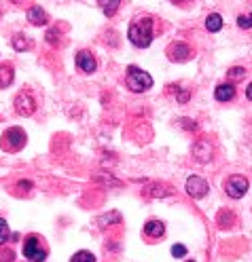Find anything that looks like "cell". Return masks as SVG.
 Returning <instances> with one entry per match:
<instances>
[{
    "label": "cell",
    "mask_w": 252,
    "mask_h": 262,
    "mask_svg": "<svg viewBox=\"0 0 252 262\" xmlns=\"http://www.w3.org/2000/svg\"><path fill=\"white\" fill-rule=\"evenodd\" d=\"M127 36L136 47H142V49L148 47L150 40H153V22H150L148 17L138 19V22H134L132 26H129Z\"/></svg>",
    "instance_id": "6da1fadb"
},
{
    "label": "cell",
    "mask_w": 252,
    "mask_h": 262,
    "mask_svg": "<svg viewBox=\"0 0 252 262\" xmlns=\"http://www.w3.org/2000/svg\"><path fill=\"white\" fill-rule=\"evenodd\" d=\"M125 83H127V87L132 89V91L142 93V91H146V89L153 87V78H150V74L144 72V70H140V68H136V66H129V68H127Z\"/></svg>",
    "instance_id": "7a4b0ae2"
},
{
    "label": "cell",
    "mask_w": 252,
    "mask_h": 262,
    "mask_svg": "<svg viewBox=\"0 0 252 262\" xmlns=\"http://www.w3.org/2000/svg\"><path fill=\"white\" fill-rule=\"evenodd\" d=\"M24 144H26V134L22 129L13 127V129L5 131V136H3V148L5 150H19Z\"/></svg>",
    "instance_id": "3957f363"
},
{
    "label": "cell",
    "mask_w": 252,
    "mask_h": 262,
    "mask_svg": "<svg viewBox=\"0 0 252 262\" xmlns=\"http://www.w3.org/2000/svg\"><path fill=\"white\" fill-rule=\"evenodd\" d=\"M225 188H227V195L231 199H241V197L248 193V180L244 176H231L227 180Z\"/></svg>",
    "instance_id": "277c9868"
},
{
    "label": "cell",
    "mask_w": 252,
    "mask_h": 262,
    "mask_svg": "<svg viewBox=\"0 0 252 262\" xmlns=\"http://www.w3.org/2000/svg\"><path fill=\"white\" fill-rule=\"evenodd\" d=\"M24 256L30 258L32 262H43V260H45L47 251L40 247L38 237H28V239H26V243H24Z\"/></svg>",
    "instance_id": "5b68a950"
},
{
    "label": "cell",
    "mask_w": 252,
    "mask_h": 262,
    "mask_svg": "<svg viewBox=\"0 0 252 262\" xmlns=\"http://www.w3.org/2000/svg\"><path fill=\"white\" fill-rule=\"evenodd\" d=\"M187 193L193 199H201L208 193V182H206V180H201V178H197V176H191L187 180Z\"/></svg>",
    "instance_id": "8992f818"
},
{
    "label": "cell",
    "mask_w": 252,
    "mask_h": 262,
    "mask_svg": "<svg viewBox=\"0 0 252 262\" xmlns=\"http://www.w3.org/2000/svg\"><path fill=\"white\" fill-rule=\"evenodd\" d=\"M15 110H17L19 114L28 116V114H32L34 110H36V102L32 99V95H30V93H19L15 97Z\"/></svg>",
    "instance_id": "52a82bcc"
},
{
    "label": "cell",
    "mask_w": 252,
    "mask_h": 262,
    "mask_svg": "<svg viewBox=\"0 0 252 262\" xmlns=\"http://www.w3.org/2000/svg\"><path fill=\"white\" fill-rule=\"evenodd\" d=\"M167 57L172 59V62H187L191 57V49L183 43H174L167 47Z\"/></svg>",
    "instance_id": "ba28073f"
},
{
    "label": "cell",
    "mask_w": 252,
    "mask_h": 262,
    "mask_svg": "<svg viewBox=\"0 0 252 262\" xmlns=\"http://www.w3.org/2000/svg\"><path fill=\"white\" fill-rule=\"evenodd\" d=\"M76 66L83 70V72L92 74L94 70H96V59H94V55L89 53V51H80V53L76 55Z\"/></svg>",
    "instance_id": "9c48e42d"
},
{
    "label": "cell",
    "mask_w": 252,
    "mask_h": 262,
    "mask_svg": "<svg viewBox=\"0 0 252 262\" xmlns=\"http://www.w3.org/2000/svg\"><path fill=\"white\" fill-rule=\"evenodd\" d=\"M214 95H216L218 102H229V99H233V95H235V87L231 85V83L218 85L216 91H214Z\"/></svg>",
    "instance_id": "30bf717a"
},
{
    "label": "cell",
    "mask_w": 252,
    "mask_h": 262,
    "mask_svg": "<svg viewBox=\"0 0 252 262\" xmlns=\"http://www.w3.org/2000/svg\"><path fill=\"white\" fill-rule=\"evenodd\" d=\"M28 22L34 24V26H45L47 24V13L40 7H32L28 11Z\"/></svg>",
    "instance_id": "8fae6325"
},
{
    "label": "cell",
    "mask_w": 252,
    "mask_h": 262,
    "mask_svg": "<svg viewBox=\"0 0 252 262\" xmlns=\"http://www.w3.org/2000/svg\"><path fill=\"white\" fill-rule=\"evenodd\" d=\"M144 233L148 237H161L163 235V222H159V220H148L144 224Z\"/></svg>",
    "instance_id": "7c38bea8"
},
{
    "label": "cell",
    "mask_w": 252,
    "mask_h": 262,
    "mask_svg": "<svg viewBox=\"0 0 252 262\" xmlns=\"http://www.w3.org/2000/svg\"><path fill=\"white\" fill-rule=\"evenodd\" d=\"M11 83H13V66L11 64L0 66V87H7Z\"/></svg>",
    "instance_id": "4fadbf2b"
},
{
    "label": "cell",
    "mask_w": 252,
    "mask_h": 262,
    "mask_svg": "<svg viewBox=\"0 0 252 262\" xmlns=\"http://www.w3.org/2000/svg\"><path fill=\"white\" fill-rule=\"evenodd\" d=\"M206 28L210 30V32H218V30L223 28V17H220L218 13L208 15V19H206Z\"/></svg>",
    "instance_id": "5bb4252c"
},
{
    "label": "cell",
    "mask_w": 252,
    "mask_h": 262,
    "mask_svg": "<svg viewBox=\"0 0 252 262\" xmlns=\"http://www.w3.org/2000/svg\"><path fill=\"white\" fill-rule=\"evenodd\" d=\"M193 150H195V155H197L199 161H208V159H210V153H212V148H210L208 142H199V144H195Z\"/></svg>",
    "instance_id": "9a60e30c"
},
{
    "label": "cell",
    "mask_w": 252,
    "mask_h": 262,
    "mask_svg": "<svg viewBox=\"0 0 252 262\" xmlns=\"http://www.w3.org/2000/svg\"><path fill=\"white\" fill-rule=\"evenodd\" d=\"M70 262H96V256L92 251H76V254L70 258Z\"/></svg>",
    "instance_id": "2e32d148"
},
{
    "label": "cell",
    "mask_w": 252,
    "mask_h": 262,
    "mask_svg": "<svg viewBox=\"0 0 252 262\" xmlns=\"http://www.w3.org/2000/svg\"><path fill=\"white\" fill-rule=\"evenodd\" d=\"M13 45H15L17 51H22V49H30V47H32V43H30V40H26V36H22V34H17V36L13 38Z\"/></svg>",
    "instance_id": "e0dca14e"
},
{
    "label": "cell",
    "mask_w": 252,
    "mask_h": 262,
    "mask_svg": "<svg viewBox=\"0 0 252 262\" xmlns=\"http://www.w3.org/2000/svg\"><path fill=\"white\" fill-rule=\"evenodd\" d=\"M9 241V224H7V220L0 218V245L7 243Z\"/></svg>",
    "instance_id": "ac0fdd59"
},
{
    "label": "cell",
    "mask_w": 252,
    "mask_h": 262,
    "mask_svg": "<svg viewBox=\"0 0 252 262\" xmlns=\"http://www.w3.org/2000/svg\"><path fill=\"white\" fill-rule=\"evenodd\" d=\"M244 74H246V70H244V68H239V66H235V68H231V70H229V78H233V80L244 78Z\"/></svg>",
    "instance_id": "d6986e66"
},
{
    "label": "cell",
    "mask_w": 252,
    "mask_h": 262,
    "mask_svg": "<svg viewBox=\"0 0 252 262\" xmlns=\"http://www.w3.org/2000/svg\"><path fill=\"white\" fill-rule=\"evenodd\" d=\"M237 24H239V28H252V13L239 15V17H237Z\"/></svg>",
    "instance_id": "ffe728a7"
},
{
    "label": "cell",
    "mask_w": 252,
    "mask_h": 262,
    "mask_svg": "<svg viewBox=\"0 0 252 262\" xmlns=\"http://www.w3.org/2000/svg\"><path fill=\"white\" fill-rule=\"evenodd\" d=\"M119 5H121L119 0H113V3H104L102 9H104V13H106V15H113V13L117 11V9H119Z\"/></svg>",
    "instance_id": "44dd1931"
},
{
    "label": "cell",
    "mask_w": 252,
    "mask_h": 262,
    "mask_svg": "<svg viewBox=\"0 0 252 262\" xmlns=\"http://www.w3.org/2000/svg\"><path fill=\"white\" fill-rule=\"evenodd\" d=\"M172 256L174 258H183V256H187V247L185 245H172Z\"/></svg>",
    "instance_id": "7402d4cb"
},
{
    "label": "cell",
    "mask_w": 252,
    "mask_h": 262,
    "mask_svg": "<svg viewBox=\"0 0 252 262\" xmlns=\"http://www.w3.org/2000/svg\"><path fill=\"white\" fill-rule=\"evenodd\" d=\"M246 97H248V99H252V83H250V85H248V89H246Z\"/></svg>",
    "instance_id": "603a6c76"
},
{
    "label": "cell",
    "mask_w": 252,
    "mask_h": 262,
    "mask_svg": "<svg viewBox=\"0 0 252 262\" xmlns=\"http://www.w3.org/2000/svg\"><path fill=\"white\" fill-rule=\"evenodd\" d=\"M19 188H30V182H19Z\"/></svg>",
    "instance_id": "cb8c5ba5"
},
{
    "label": "cell",
    "mask_w": 252,
    "mask_h": 262,
    "mask_svg": "<svg viewBox=\"0 0 252 262\" xmlns=\"http://www.w3.org/2000/svg\"><path fill=\"white\" fill-rule=\"evenodd\" d=\"M189 262H193V260H189Z\"/></svg>",
    "instance_id": "d4e9b609"
}]
</instances>
